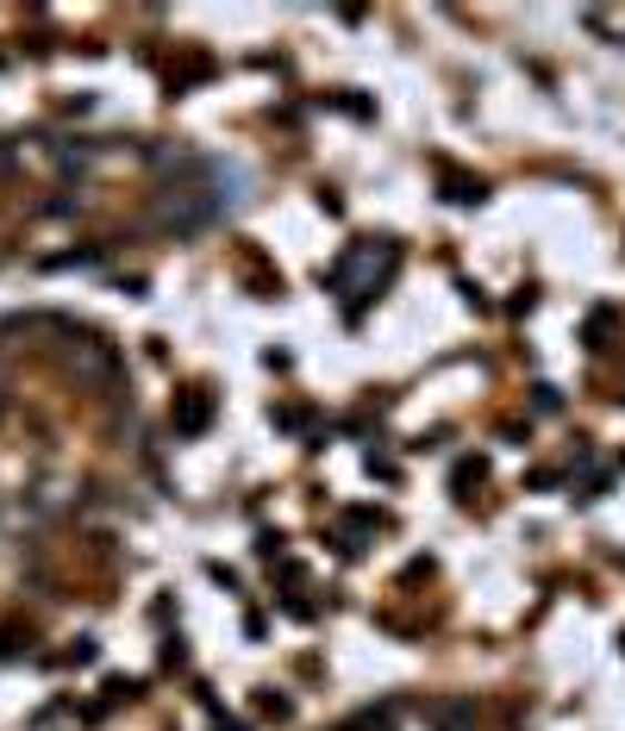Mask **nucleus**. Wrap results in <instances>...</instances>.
<instances>
[{
    "label": "nucleus",
    "mask_w": 625,
    "mask_h": 731,
    "mask_svg": "<svg viewBox=\"0 0 625 731\" xmlns=\"http://www.w3.org/2000/svg\"><path fill=\"white\" fill-rule=\"evenodd\" d=\"M395 719H400V707H382V713H363V719H350L345 731H395Z\"/></svg>",
    "instance_id": "f257e3e1"
}]
</instances>
